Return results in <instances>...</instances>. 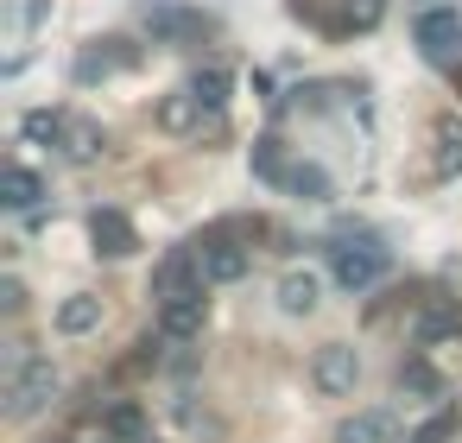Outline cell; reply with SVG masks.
Wrapping results in <instances>:
<instances>
[{
    "label": "cell",
    "mask_w": 462,
    "mask_h": 443,
    "mask_svg": "<svg viewBox=\"0 0 462 443\" xmlns=\"http://www.w3.org/2000/svg\"><path fill=\"white\" fill-rule=\"evenodd\" d=\"M386 247L380 241H361V247H329V272H336V285L342 291H367V285H380L386 279Z\"/></svg>",
    "instance_id": "6da1fadb"
},
{
    "label": "cell",
    "mask_w": 462,
    "mask_h": 443,
    "mask_svg": "<svg viewBox=\"0 0 462 443\" xmlns=\"http://www.w3.org/2000/svg\"><path fill=\"white\" fill-rule=\"evenodd\" d=\"M411 39H418V51L430 64H456L462 58V14L456 7H424L418 26H411Z\"/></svg>",
    "instance_id": "7a4b0ae2"
},
{
    "label": "cell",
    "mask_w": 462,
    "mask_h": 443,
    "mask_svg": "<svg viewBox=\"0 0 462 443\" xmlns=\"http://www.w3.org/2000/svg\"><path fill=\"white\" fill-rule=\"evenodd\" d=\"M51 399H58V367L51 361H20V374L7 386V411L14 418H39Z\"/></svg>",
    "instance_id": "3957f363"
},
{
    "label": "cell",
    "mask_w": 462,
    "mask_h": 443,
    "mask_svg": "<svg viewBox=\"0 0 462 443\" xmlns=\"http://www.w3.org/2000/svg\"><path fill=\"white\" fill-rule=\"evenodd\" d=\"M197 279H203V260L178 247V254H165V260L152 266V298H159V304H178V298H203V285H197Z\"/></svg>",
    "instance_id": "277c9868"
},
{
    "label": "cell",
    "mask_w": 462,
    "mask_h": 443,
    "mask_svg": "<svg viewBox=\"0 0 462 443\" xmlns=\"http://www.w3.org/2000/svg\"><path fill=\"white\" fill-rule=\"evenodd\" d=\"M310 380H317L323 392H355V380H361V361H355V348H348V342H329V348H317V361H310Z\"/></svg>",
    "instance_id": "5b68a950"
},
{
    "label": "cell",
    "mask_w": 462,
    "mask_h": 443,
    "mask_svg": "<svg viewBox=\"0 0 462 443\" xmlns=\"http://www.w3.org/2000/svg\"><path fill=\"white\" fill-rule=\"evenodd\" d=\"M89 241H96V254H108V260H127V254L140 247V235H134V222H127L121 209H96V216H89Z\"/></svg>",
    "instance_id": "8992f818"
},
{
    "label": "cell",
    "mask_w": 462,
    "mask_h": 443,
    "mask_svg": "<svg viewBox=\"0 0 462 443\" xmlns=\"http://www.w3.org/2000/svg\"><path fill=\"white\" fill-rule=\"evenodd\" d=\"M203 279H216V285H235L241 272H247V247H235L228 235H216V241H203Z\"/></svg>",
    "instance_id": "52a82bcc"
},
{
    "label": "cell",
    "mask_w": 462,
    "mask_h": 443,
    "mask_svg": "<svg viewBox=\"0 0 462 443\" xmlns=\"http://www.w3.org/2000/svg\"><path fill=\"white\" fill-rule=\"evenodd\" d=\"M209 20L203 14H190V7H146V32L152 39H165V45H178V39H197Z\"/></svg>",
    "instance_id": "ba28073f"
},
{
    "label": "cell",
    "mask_w": 462,
    "mask_h": 443,
    "mask_svg": "<svg viewBox=\"0 0 462 443\" xmlns=\"http://www.w3.org/2000/svg\"><path fill=\"white\" fill-rule=\"evenodd\" d=\"M203 317H209L203 298H178V304L159 310V336L165 342H190V336H203Z\"/></svg>",
    "instance_id": "9c48e42d"
},
{
    "label": "cell",
    "mask_w": 462,
    "mask_h": 443,
    "mask_svg": "<svg viewBox=\"0 0 462 443\" xmlns=\"http://www.w3.org/2000/svg\"><path fill=\"white\" fill-rule=\"evenodd\" d=\"M159 127H165V134H197V127H203V102H197L190 89L165 96V102H159Z\"/></svg>",
    "instance_id": "30bf717a"
},
{
    "label": "cell",
    "mask_w": 462,
    "mask_h": 443,
    "mask_svg": "<svg viewBox=\"0 0 462 443\" xmlns=\"http://www.w3.org/2000/svg\"><path fill=\"white\" fill-rule=\"evenodd\" d=\"M336 443H393V418L386 411H355L336 424Z\"/></svg>",
    "instance_id": "8fae6325"
},
{
    "label": "cell",
    "mask_w": 462,
    "mask_h": 443,
    "mask_svg": "<svg viewBox=\"0 0 462 443\" xmlns=\"http://www.w3.org/2000/svg\"><path fill=\"white\" fill-rule=\"evenodd\" d=\"M285 190H291V197H304V203H329V197H336L329 171H323V165H310V159L285 171Z\"/></svg>",
    "instance_id": "7c38bea8"
},
{
    "label": "cell",
    "mask_w": 462,
    "mask_h": 443,
    "mask_svg": "<svg viewBox=\"0 0 462 443\" xmlns=\"http://www.w3.org/2000/svg\"><path fill=\"white\" fill-rule=\"evenodd\" d=\"M96 323H102V298L77 291V298H64V304H58V329H64V336H89Z\"/></svg>",
    "instance_id": "4fadbf2b"
},
{
    "label": "cell",
    "mask_w": 462,
    "mask_h": 443,
    "mask_svg": "<svg viewBox=\"0 0 462 443\" xmlns=\"http://www.w3.org/2000/svg\"><path fill=\"white\" fill-rule=\"evenodd\" d=\"M45 197V184H39V171H26V165H14L7 178H0V203L7 209H32Z\"/></svg>",
    "instance_id": "5bb4252c"
},
{
    "label": "cell",
    "mask_w": 462,
    "mask_h": 443,
    "mask_svg": "<svg viewBox=\"0 0 462 443\" xmlns=\"http://www.w3.org/2000/svg\"><path fill=\"white\" fill-rule=\"evenodd\" d=\"M228 89H235V77H228L222 64H209V70H197V77H190V96L203 102V115H216V108L228 102Z\"/></svg>",
    "instance_id": "9a60e30c"
},
{
    "label": "cell",
    "mask_w": 462,
    "mask_h": 443,
    "mask_svg": "<svg viewBox=\"0 0 462 443\" xmlns=\"http://www.w3.org/2000/svg\"><path fill=\"white\" fill-rule=\"evenodd\" d=\"M279 310H285V317L317 310V279H310V272H285V279H279Z\"/></svg>",
    "instance_id": "2e32d148"
},
{
    "label": "cell",
    "mask_w": 462,
    "mask_h": 443,
    "mask_svg": "<svg viewBox=\"0 0 462 443\" xmlns=\"http://www.w3.org/2000/svg\"><path fill=\"white\" fill-rule=\"evenodd\" d=\"M134 64H140V58H134L127 45H121V51H83V58H77V83H96V77H108V70H134Z\"/></svg>",
    "instance_id": "e0dca14e"
},
{
    "label": "cell",
    "mask_w": 462,
    "mask_h": 443,
    "mask_svg": "<svg viewBox=\"0 0 462 443\" xmlns=\"http://www.w3.org/2000/svg\"><path fill=\"white\" fill-rule=\"evenodd\" d=\"M64 140H70L64 152H70L77 165H89V159L102 152V127H96V121H70V127H64Z\"/></svg>",
    "instance_id": "ac0fdd59"
},
{
    "label": "cell",
    "mask_w": 462,
    "mask_h": 443,
    "mask_svg": "<svg viewBox=\"0 0 462 443\" xmlns=\"http://www.w3.org/2000/svg\"><path fill=\"white\" fill-rule=\"evenodd\" d=\"M285 159H279V140H254V178H266V184H285Z\"/></svg>",
    "instance_id": "d6986e66"
},
{
    "label": "cell",
    "mask_w": 462,
    "mask_h": 443,
    "mask_svg": "<svg viewBox=\"0 0 462 443\" xmlns=\"http://www.w3.org/2000/svg\"><path fill=\"white\" fill-rule=\"evenodd\" d=\"M399 386H405V392H424V399H437V392H443V380H437L424 361H405V367H399Z\"/></svg>",
    "instance_id": "ffe728a7"
},
{
    "label": "cell",
    "mask_w": 462,
    "mask_h": 443,
    "mask_svg": "<svg viewBox=\"0 0 462 443\" xmlns=\"http://www.w3.org/2000/svg\"><path fill=\"white\" fill-rule=\"evenodd\" d=\"M20 127H26V140H58V134H64L70 121H64V115H51V108H32V115H26Z\"/></svg>",
    "instance_id": "44dd1931"
},
{
    "label": "cell",
    "mask_w": 462,
    "mask_h": 443,
    "mask_svg": "<svg viewBox=\"0 0 462 443\" xmlns=\"http://www.w3.org/2000/svg\"><path fill=\"white\" fill-rule=\"evenodd\" d=\"M456 329V310H430L424 323H418V342H437V336H449Z\"/></svg>",
    "instance_id": "7402d4cb"
},
{
    "label": "cell",
    "mask_w": 462,
    "mask_h": 443,
    "mask_svg": "<svg viewBox=\"0 0 462 443\" xmlns=\"http://www.w3.org/2000/svg\"><path fill=\"white\" fill-rule=\"evenodd\" d=\"M108 430L115 437H140V405H115L108 411Z\"/></svg>",
    "instance_id": "603a6c76"
},
{
    "label": "cell",
    "mask_w": 462,
    "mask_h": 443,
    "mask_svg": "<svg viewBox=\"0 0 462 443\" xmlns=\"http://www.w3.org/2000/svg\"><path fill=\"white\" fill-rule=\"evenodd\" d=\"M0 304H7V310H26V285L7 279V285H0Z\"/></svg>",
    "instance_id": "cb8c5ba5"
},
{
    "label": "cell",
    "mask_w": 462,
    "mask_h": 443,
    "mask_svg": "<svg viewBox=\"0 0 462 443\" xmlns=\"http://www.w3.org/2000/svg\"><path fill=\"white\" fill-rule=\"evenodd\" d=\"M443 437H449V418H437V424H424V430H418V443H443Z\"/></svg>",
    "instance_id": "d4e9b609"
}]
</instances>
